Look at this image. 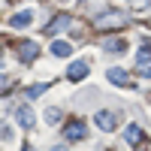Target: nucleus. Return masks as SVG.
<instances>
[{
  "label": "nucleus",
  "mask_w": 151,
  "mask_h": 151,
  "mask_svg": "<svg viewBox=\"0 0 151 151\" xmlns=\"http://www.w3.org/2000/svg\"><path fill=\"white\" fill-rule=\"evenodd\" d=\"M124 21H127V15H124L121 9H112V12H103V15L97 18V27H121Z\"/></svg>",
  "instance_id": "nucleus-1"
},
{
  "label": "nucleus",
  "mask_w": 151,
  "mask_h": 151,
  "mask_svg": "<svg viewBox=\"0 0 151 151\" xmlns=\"http://www.w3.org/2000/svg\"><path fill=\"white\" fill-rule=\"evenodd\" d=\"M124 142L127 145H148V139H145V133H142L139 124H130V127L124 130Z\"/></svg>",
  "instance_id": "nucleus-2"
},
{
  "label": "nucleus",
  "mask_w": 151,
  "mask_h": 151,
  "mask_svg": "<svg viewBox=\"0 0 151 151\" xmlns=\"http://www.w3.org/2000/svg\"><path fill=\"white\" fill-rule=\"evenodd\" d=\"M88 60H73L70 64V70H67V79L70 82H85V76H88Z\"/></svg>",
  "instance_id": "nucleus-3"
},
{
  "label": "nucleus",
  "mask_w": 151,
  "mask_h": 151,
  "mask_svg": "<svg viewBox=\"0 0 151 151\" xmlns=\"http://www.w3.org/2000/svg\"><path fill=\"white\" fill-rule=\"evenodd\" d=\"M94 121H97V127L100 130H115V124H118V115H115V112H97V115H94Z\"/></svg>",
  "instance_id": "nucleus-4"
},
{
  "label": "nucleus",
  "mask_w": 151,
  "mask_h": 151,
  "mask_svg": "<svg viewBox=\"0 0 151 151\" xmlns=\"http://www.w3.org/2000/svg\"><path fill=\"white\" fill-rule=\"evenodd\" d=\"M151 45H142V52L136 55V64H139V73L145 76V79H151Z\"/></svg>",
  "instance_id": "nucleus-5"
},
{
  "label": "nucleus",
  "mask_w": 151,
  "mask_h": 151,
  "mask_svg": "<svg viewBox=\"0 0 151 151\" xmlns=\"http://www.w3.org/2000/svg\"><path fill=\"white\" fill-rule=\"evenodd\" d=\"M100 48L109 52V55H121V52H127V40H103Z\"/></svg>",
  "instance_id": "nucleus-6"
},
{
  "label": "nucleus",
  "mask_w": 151,
  "mask_h": 151,
  "mask_svg": "<svg viewBox=\"0 0 151 151\" xmlns=\"http://www.w3.org/2000/svg\"><path fill=\"white\" fill-rule=\"evenodd\" d=\"M70 24H73V18H70V15H67V12H64V15H58V18H55L52 24H48V27H45V30H48V33H60V30H67V27H70Z\"/></svg>",
  "instance_id": "nucleus-7"
},
{
  "label": "nucleus",
  "mask_w": 151,
  "mask_h": 151,
  "mask_svg": "<svg viewBox=\"0 0 151 151\" xmlns=\"http://www.w3.org/2000/svg\"><path fill=\"white\" fill-rule=\"evenodd\" d=\"M30 21H33V12H30V9H24V12H15V15L9 18V24H12V27H27Z\"/></svg>",
  "instance_id": "nucleus-8"
},
{
  "label": "nucleus",
  "mask_w": 151,
  "mask_h": 151,
  "mask_svg": "<svg viewBox=\"0 0 151 151\" xmlns=\"http://www.w3.org/2000/svg\"><path fill=\"white\" fill-rule=\"evenodd\" d=\"M15 118H18V124H21L24 130L33 127V112H30L27 106H18V109H15Z\"/></svg>",
  "instance_id": "nucleus-9"
},
{
  "label": "nucleus",
  "mask_w": 151,
  "mask_h": 151,
  "mask_svg": "<svg viewBox=\"0 0 151 151\" xmlns=\"http://www.w3.org/2000/svg\"><path fill=\"white\" fill-rule=\"evenodd\" d=\"M109 82H112V85H130L127 73H124L121 67H112V70H109Z\"/></svg>",
  "instance_id": "nucleus-10"
},
{
  "label": "nucleus",
  "mask_w": 151,
  "mask_h": 151,
  "mask_svg": "<svg viewBox=\"0 0 151 151\" xmlns=\"http://www.w3.org/2000/svg\"><path fill=\"white\" fill-rule=\"evenodd\" d=\"M64 133H67V139H70V142H79V139H85V136H88V130L82 127V124H73V127H67Z\"/></svg>",
  "instance_id": "nucleus-11"
},
{
  "label": "nucleus",
  "mask_w": 151,
  "mask_h": 151,
  "mask_svg": "<svg viewBox=\"0 0 151 151\" xmlns=\"http://www.w3.org/2000/svg\"><path fill=\"white\" fill-rule=\"evenodd\" d=\"M70 52H73L70 42H60V40H58V42H52V55H55V58H67Z\"/></svg>",
  "instance_id": "nucleus-12"
},
{
  "label": "nucleus",
  "mask_w": 151,
  "mask_h": 151,
  "mask_svg": "<svg viewBox=\"0 0 151 151\" xmlns=\"http://www.w3.org/2000/svg\"><path fill=\"white\" fill-rule=\"evenodd\" d=\"M21 58H24V60H33V58H36V42H24V45H21Z\"/></svg>",
  "instance_id": "nucleus-13"
},
{
  "label": "nucleus",
  "mask_w": 151,
  "mask_h": 151,
  "mask_svg": "<svg viewBox=\"0 0 151 151\" xmlns=\"http://www.w3.org/2000/svg\"><path fill=\"white\" fill-rule=\"evenodd\" d=\"M45 121H48V124H58V121H60V109H55V106L45 109Z\"/></svg>",
  "instance_id": "nucleus-14"
},
{
  "label": "nucleus",
  "mask_w": 151,
  "mask_h": 151,
  "mask_svg": "<svg viewBox=\"0 0 151 151\" xmlns=\"http://www.w3.org/2000/svg\"><path fill=\"white\" fill-rule=\"evenodd\" d=\"M0 139H3V142H12V139H15V133H12L6 124H0Z\"/></svg>",
  "instance_id": "nucleus-15"
},
{
  "label": "nucleus",
  "mask_w": 151,
  "mask_h": 151,
  "mask_svg": "<svg viewBox=\"0 0 151 151\" xmlns=\"http://www.w3.org/2000/svg\"><path fill=\"white\" fill-rule=\"evenodd\" d=\"M42 91H45V85H33V88H30V91H27V97L33 100V97H40Z\"/></svg>",
  "instance_id": "nucleus-16"
},
{
  "label": "nucleus",
  "mask_w": 151,
  "mask_h": 151,
  "mask_svg": "<svg viewBox=\"0 0 151 151\" xmlns=\"http://www.w3.org/2000/svg\"><path fill=\"white\" fill-rule=\"evenodd\" d=\"M136 6H151V0H136Z\"/></svg>",
  "instance_id": "nucleus-17"
},
{
  "label": "nucleus",
  "mask_w": 151,
  "mask_h": 151,
  "mask_svg": "<svg viewBox=\"0 0 151 151\" xmlns=\"http://www.w3.org/2000/svg\"><path fill=\"white\" fill-rule=\"evenodd\" d=\"M9 85V79H6V76H0V88H6Z\"/></svg>",
  "instance_id": "nucleus-18"
},
{
  "label": "nucleus",
  "mask_w": 151,
  "mask_h": 151,
  "mask_svg": "<svg viewBox=\"0 0 151 151\" xmlns=\"http://www.w3.org/2000/svg\"><path fill=\"white\" fill-rule=\"evenodd\" d=\"M52 151H67V148H64V145H55V148H52Z\"/></svg>",
  "instance_id": "nucleus-19"
}]
</instances>
